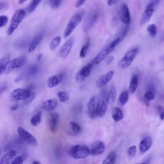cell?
<instances>
[{
    "instance_id": "cell-37",
    "label": "cell",
    "mask_w": 164,
    "mask_h": 164,
    "mask_svg": "<svg viewBox=\"0 0 164 164\" xmlns=\"http://www.w3.org/2000/svg\"><path fill=\"white\" fill-rule=\"evenodd\" d=\"M147 31L151 37L156 36L157 34L156 26L154 24H150L148 26Z\"/></svg>"
},
{
    "instance_id": "cell-31",
    "label": "cell",
    "mask_w": 164,
    "mask_h": 164,
    "mask_svg": "<svg viewBox=\"0 0 164 164\" xmlns=\"http://www.w3.org/2000/svg\"><path fill=\"white\" fill-rule=\"evenodd\" d=\"M116 158V153L111 152L103 161L102 164H114Z\"/></svg>"
},
{
    "instance_id": "cell-30",
    "label": "cell",
    "mask_w": 164,
    "mask_h": 164,
    "mask_svg": "<svg viewBox=\"0 0 164 164\" xmlns=\"http://www.w3.org/2000/svg\"><path fill=\"white\" fill-rule=\"evenodd\" d=\"M72 130L71 134L73 135H77L80 133L81 131L80 127L74 121H71L70 123Z\"/></svg>"
},
{
    "instance_id": "cell-40",
    "label": "cell",
    "mask_w": 164,
    "mask_h": 164,
    "mask_svg": "<svg viewBox=\"0 0 164 164\" xmlns=\"http://www.w3.org/2000/svg\"><path fill=\"white\" fill-rule=\"evenodd\" d=\"M62 2L59 0H51L49 1V4L51 7L53 9H56L60 6Z\"/></svg>"
},
{
    "instance_id": "cell-39",
    "label": "cell",
    "mask_w": 164,
    "mask_h": 164,
    "mask_svg": "<svg viewBox=\"0 0 164 164\" xmlns=\"http://www.w3.org/2000/svg\"><path fill=\"white\" fill-rule=\"evenodd\" d=\"M57 96L61 102H65L69 100L67 94L65 92H60L58 93Z\"/></svg>"
},
{
    "instance_id": "cell-22",
    "label": "cell",
    "mask_w": 164,
    "mask_h": 164,
    "mask_svg": "<svg viewBox=\"0 0 164 164\" xmlns=\"http://www.w3.org/2000/svg\"><path fill=\"white\" fill-rule=\"evenodd\" d=\"M17 154V152L15 150L9 151L2 156L0 161V164H10Z\"/></svg>"
},
{
    "instance_id": "cell-18",
    "label": "cell",
    "mask_w": 164,
    "mask_h": 164,
    "mask_svg": "<svg viewBox=\"0 0 164 164\" xmlns=\"http://www.w3.org/2000/svg\"><path fill=\"white\" fill-rule=\"evenodd\" d=\"M87 114L88 117L91 119H94L96 117V98L95 97H92L88 101L87 105Z\"/></svg>"
},
{
    "instance_id": "cell-7",
    "label": "cell",
    "mask_w": 164,
    "mask_h": 164,
    "mask_svg": "<svg viewBox=\"0 0 164 164\" xmlns=\"http://www.w3.org/2000/svg\"><path fill=\"white\" fill-rule=\"evenodd\" d=\"M18 132L21 140L33 147L37 146L38 142L35 137L22 127H18Z\"/></svg>"
},
{
    "instance_id": "cell-15",
    "label": "cell",
    "mask_w": 164,
    "mask_h": 164,
    "mask_svg": "<svg viewBox=\"0 0 164 164\" xmlns=\"http://www.w3.org/2000/svg\"><path fill=\"white\" fill-rule=\"evenodd\" d=\"M105 149V146L103 142L99 140L95 141L90 150V154L94 156L101 154Z\"/></svg>"
},
{
    "instance_id": "cell-12",
    "label": "cell",
    "mask_w": 164,
    "mask_h": 164,
    "mask_svg": "<svg viewBox=\"0 0 164 164\" xmlns=\"http://www.w3.org/2000/svg\"><path fill=\"white\" fill-rule=\"evenodd\" d=\"M73 40L70 39L66 42L61 47L58 55L63 59H65L68 57L72 49Z\"/></svg>"
},
{
    "instance_id": "cell-1",
    "label": "cell",
    "mask_w": 164,
    "mask_h": 164,
    "mask_svg": "<svg viewBox=\"0 0 164 164\" xmlns=\"http://www.w3.org/2000/svg\"><path fill=\"white\" fill-rule=\"evenodd\" d=\"M85 13V10L82 9L74 14L69 22L65 30L63 36L66 38L69 36L74 29L80 23Z\"/></svg>"
},
{
    "instance_id": "cell-48",
    "label": "cell",
    "mask_w": 164,
    "mask_h": 164,
    "mask_svg": "<svg viewBox=\"0 0 164 164\" xmlns=\"http://www.w3.org/2000/svg\"><path fill=\"white\" fill-rule=\"evenodd\" d=\"M85 2V1H81V0L78 1L76 3V7L77 8L80 7Z\"/></svg>"
},
{
    "instance_id": "cell-19",
    "label": "cell",
    "mask_w": 164,
    "mask_h": 164,
    "mask_svg": "<svg viewBox=\"0 0 164 164\" xmlns=\"http://www.w3.org/2000/svg\"><path fill=\"white\" fill-rule=\"evenodd\" d=\"M39 71V68L37 66L35 65H31L28 68L25 74L24 75L19 76L16 79L15 81H19L26 76H35L38 73Z\"/></svg>"
},
{
    "instance_id": "cell-52",
    "label": "cell",
    "mask_w": 164,
    "mask_h": 164,
    "mask_svg": "<svg viewBox=\"0 0 164 164\" xmlns=\"http://www.w3.org/2000/svg\"><path fill=\"white\" fill-rule=\"evenodd\" d=\"M42 57V54H40L38 55L37 57V59L38 61H40Z\"/></svg>"
},
{
    "instance_id": "cell-25",
    "label": "cell",
    "mask_w": 164,
    "mask_h": 164,
    "mask_svg": "<svg viewBox=\"0 0 164 164\" xmlns=\"http://www.w3.org/2000/svg\"><path fill=\"white\" fill-rule=\"evenodd\" d=\"M112 117L115 122H118L122 120L123 117L122 111L118 108H115L113 111Z\"/></svg>"
},
{
    "instance_id": "cell-8",
    "label": "cell",
    "mask_w": 164,
    "mask_h": 164,
    "mask_svg": "<svg viewBox=\"0 0 164 164\" xmlns=\"http://www.w3.org/2000/svg\"><path fill=\"white\" fill-rule=\"evenodd\" d=\"M108 95L103 92L100 96L96 107V114L98 117H103L106 112L107 108Z\"/></svg>"
},
{
    "instance_id": "cell-6",
    "label": "cell",
    "mask_w": 164,
    "mask_h": 164,
    "mask_svg": "<svg viewBox=\"0 0 164 164\" xmlns=\"http://www.w3.org/2000/svg\"><path fill=\"white\" fill-rule=\"evenodd\" d=\"M138 51V49L135 48L126 53L124 57L119 62V67L124 69L130 66L136 57Z\"/></svg>"
},
{
    "instance_id": "cell-38",
    "label": "cell",
    "mask_w": 164,
    "mask_h": 164,
    "mask_svg": "<svg viewBox=\"0 0 164 164\" xmlns=\"http://www.w3.org/2000/svg\"><path fill=\"white\" fill-rule=\"evenodd\" d=\"M26 159L25 155L16 157L10 164H22Z\"/></svg>"
},
{
    "instance_id": "cell-41",
    "label": "cell",
    "mask_w": 164,
    "mask_h": 164,
    "mask_svg": "<svg viewBox=\"0 0 164 164\" xmlns=\"http://www.w3.org/2000/svg\"><path fill=\"white\" fill-rule=\"evenodd\" d=\"M136 150L137 148L135 146L133 145L130 147L127 151L128 155L130 157L134 156L136 154Z\"/></svg>"
},
{
    "instance_id": "cell-33",
    "label": "cell",
    "mask_w": 164,
    "mask_h": 164,
    "mask_svg": "<svg viewBox=\"0 0 164 164\" xmlns=\"http://www.w3.org/2000/svg\"><path fill=\"white\" fill-rule=\"evenodd\" d=\"M61 37L57 36L53 39L50 44V48L52 50H53L59 45L61 41Z\"/></svg>"
},
{
    "instance_id": "cell-51",
    "label": "cell",
    "mask_w": 164,
    "mask_h": 164,
    "mask_svg": "<svg viewBox=\"0 0 164 164\" xmlns=\"http://www.w3.org/2000/svg\"><path fill=\"white\" fill-rule=\"evenodd\" d=\"M19 107V105L18 104H17L16 105H14V106H13L11 108V109L12 111H15V110H16L18 109Z\"/></svg>"
},
{
    "instance_id": "cell-4",
    "label": "cell",
    "mask_w": 164,
    "mask_h": 164,
    "mask_svg": "<svg viewBox=\"0 0 164 164\" xmlns=\"http://www.w3.org/2000/svg\"><path fill=\"white\" fill-rule=\"evenodd\" d=\"M159 2V1L156 0L151 1L148 4L141 18V25L145 24L149 22L155 11Z\"/></svg>"
},
{
    "instance_id": "cell-29",
    "label": "cell",
    "mask_w": 164,
    "mask_h": 164,
    "mask_svg": "<svg viewBox=\"0 0 164 164\" xmlns=\"http://www.w3.org/2000/svg\"><path fill=\"white\" fill-rule=\"evenodd\" d=\"M129 98V92L127 91H125L121 93L118 98L119 104L123 106L128 102Z\"/></svg>"
},
{
    "instance_id": "cell-46",
    "label": "cell",
    "mask_w": 164,
    "mask_h": 164,
    "mask_svg": "<svg viewBox=\"0 0 164 164\" xmlns=\"http://www.w3.org/2000/svg\"><path fill=\"white\" fill-rule=\"evenodd\" d=\"M8 4L7 2H0V11H3L7 9L8 8Z\"/></svg>"
},
{
    "instance_id": "cell-24",
    "label": "cell",
    "mask_w": 164,
    "mask_h": 164,
    "mask_svg": "<svg viewBox=\"0 0 164 164\" xmlns=\"http://www.w3.org/2000/svg\"><path fill=\"white\" fill-rule=\"evenodd\" d=\"M57 105V102L54 99H50L43 102L41 105L42 108L46 111H50L55 109Z\"/></svg>"
},
{
    "instance_id": "cell-45",
    "label": "cell",
    "mask_w": 164,
    "mask_h": 164,
    "mask_svg": "<svg viewBox=\"0 0 164 164\" xmlns=\"http://www.w3.org/2000/svg\"><path fill=\"white\" fill-rule=\"evenodd\" d=\"M158 111L160 114L162 120H164V108L162 106H159L157 108Z\"/></svg>"
},
{
    "instance_id": "cell-13",
    "label": "cell",
    "mask_w": 164,
    "mask_h": 164,
    "mask_svg": "<svg viewBox=\"0 0 164 164\" xmlns=\"http://www.w3.org/2000/svg\"><path fill=\"white\" fill-rule=\"evenodd\" d=\"M120 15L121 21L125 24H128L131 20L129 8L125 3L121 4L120 7Z\"/></svg>"
},
{
    "instance_id": "cell-49",
    "label": "cell",
    "mask_w": 164,
    "mask_h": 164,
    "mask_svg": "<svg viewBox=\"0 0 164 164\" xmlns=\"http://www.w3.org/2000/svg\"><path fill=\"white\" fill-rule=\"evenodd\" d=\"M118 2L117 1H108L107 3L109 6H111L117 3Z\"/></svg>"
},
{
    "instance_id": "cell-34",
    "label": "cell",
    "mask_w": 164,
    "mask_h": 164,
    "mask_svg": "<svg viewBox=\"0 0 164 164\" xmlns=\"http://www.w3.org/2000/svg\"><path fill=\"white\" fill-rule=\"evenodd\" d=\"M39 0H33L31 1L28 5L27 8L29 12L31 13L33 12L41 2Z\"/></svg>"
},
{
    "instance_id": "cell-35",
    "label": "cell",
    "mask_w": 164,
    "mask_h": 164,
    "mask_svg": "<svg viewBox=\"0 0 164 164\" xmlns=\"http://www.w3.org/2000/svg\"><path fill=\"white\" fill-rule=\"evenodd\" d=\"M90 40L88 39L85 44L82 47L80 53V56L82 58L85 57L90 46Z\"/></svg>"
},
{
    "instance_id": "cell-21",
    "label": "cell",
    "mask_w": 164,
    "mask_h": 164,
    "mask_svg": "<svg viewBox=\"0 0 164 164\" xmlns=\"http://www.w3.org/2000/svg\"><path fill=\"white\" fill-rule=\"evenodd\" d=\"M63 78V74L62 73H59L57 76H53L50 77L47 80V86L50 88L57 86L62 81Z\"/></svg>"
},
{
    "instance_id": "cell-53",
    "label": "cell",
    "mask_w": 164,
    "mask_h": 164,
    "mask_svg": "<svg viewBox=\"0 0 164 164\" xmlns=\"http://www.w3.org/2000/svg\"><path fill=\"white\" fill-rule=\"evenodd\" d=\"M26 1H25V0H19V1H18V2L20 4H22Z\"/></svg>"
},
{
    "instance_id": "cell-16",
    "label": "cell",
    "mask_w": 164,
    "mask_h": 164,
    "mask_svg": "<svg viewBox=\"0 0 164 164\" xmlns=\"http://www.w3.org/2000/svg\"><path fill=\"white\" fill-rule=\"evenodd\" d=\"M114 74L113 71H110L105 75L100 76L96 82L97 86L98 88H101L105 86L112 80Z\"/></svg>"
},
{
    "instance_id": "cell-50",
    "label": "cell",
    "mask_w": 164,
    "mask_h": 164,
    "mask_svg": "<svg viewBox=\"0 0 164 164\" xmlns=\"http://www.w3.org/2000/svg\"><path fill=\"white\" fill-rule=\"evenodd\" d=\"M7 86L5 85H4L3 86H2L0 88V92L1 93L6 91V90L7 89Z\"/></svg>"
},
{
    "instance_id": "cell-54",
    "label": "cell",
    "mask_w": 164,
    "mask_h": 164,
    "mask_svg": "<svg viewBox=\"0 0 164 164\" xmlns=\"http://www.w3.org/2000/svg\"><path fill=\"white\" fill-rule=\"evenodd\" d=\"M32 164H40V163L38 161H36L34 162H33Z\"/></svg>"
},
{
    "instance_id": "cell-44",
    "label": "cell",
    "mask_w": 164,
    "mask_h": 164,
    "mask_svg": "<svg viewBox=\"0 0 164 164\" xmlns=\"http://www.w3.org/2000/svg\"><path fill=\"white\" fill-rule=\"evenodd\" d=\"M36 96V94L35 93H32L31 94L30 96L25 100V104L26 105H28L33 101Z\"/></svg>"
},
{
    "instance_id": "cell-9",
    "label": "cell",
    "mask_w": 164,
    "mask_h": 164,
    "mask_svg": "<svg viewBox=\"0 0 164 164\" xmlns=\"http://www.w3.org/2000/svg\"><path fill=\"white\" fill-rule=\"evenodd\" d=\"M26 61L25 58L21 57L9 60L7 63L4 73H8L11 72L15 69L22 66Z\"/></svg>"
},
{
    "instance_id": "cell-32",
    "label": "cell",
    "mask_w": 164,
    "mask_h": 164,
    "mask_svg": "<svg viewBox=\"0 0 164 164\" xmlns=\"http://www.w3.org/2000/svg\"><path fill=\"white\" fill-rule=\"evenodd\" d=\"M41 120V113L39 112L35 114L31 120V123L32 125L34 126H37L39 125Z\"/></svg>"
},
{
    "instance_id": "cell-55",
    "label": "cell",
    "mask_w": 164,
    "mask_h": 164,
    "mask_svg": "<svg viewBox=\"0 0 164 164\" xmlns=\"http://www.w3.org/2000/svg\"><path fill=\"white\" fill-rule=\"evenodd\" d=\"M141 164H147V163H142Z\"/></svg>"
},
{
    "instance_id": "cell-42",
    "label": "cell",
    "mask_w": 164,
    "mask_h": 164,
    "mask_svg": "<svg viewBox=\"0 0 164 164\" xmlns=\"http://www.w3.org/2000/svg\"><path fill=\"white\" fill-rule=\"evenodd\" d=\"M8 20V18L6 15L0 16V27H2L6 24Z\"/></svg>"
},
{
    "instance_id": "cell-36",
    "label": "cell",
    "mask_w": 164,
    "mask_h": 164,
    "mask_svg": "<svg viewBox=\"0 0 164 164\" xmlns=\"http://www.w3.org/2000/svg\"><path fill=\"white\" fill-rule=\"evenodd\" d=\"M10 60L8 57H5L2 58L0 60V67H1V75L4 73L5 69L7 65V63Z\"/></svg>"
},
{
    "instance_id": "cell-14",
    "label": "cell",
    "mask_w": 164,
    "mask_h": 164,
    "mask_svg": "<svg viewBox=\"0 0 164 164\" xmlns=\"http://www.w3.org/2000/svg\"><path fill=\"white\" fill-rule=\"evenodd\" d=\"M114 50V48H112L108 45L99 52L93 60L92 63L93 64L95 65L99 64L100 62L105 59L110 53Z\"/></svg>"
},
{
    "instance_id": "cell-5",
    "label": "cell",
    "mask_w": 164,
    "mask_h": 164,
    "mask_svg": "<svg viewBox=\"0 0 164 164\" xmlns=\"http://www.w3.org/2000/svg\"><path fill=\"white\" fill-rule=\"evenodd\" d=\"M32 87H30L25 88H18L14 90L10 95L12 101H16L19 100L27 99L30 96L32 92Z\"/></svg>"
},
{
    "instance_id": "cell-17",
    "label": "cell",
    "mask_w": 164,
    "mask_h": 164,
    "mask_svg": "<svg viewBox=\"0 0 164 164\" xmlns=\"http://www.w3.org/2000/svg\"><path fill=\"white\" fill-rule=\"evenodd\" d=\"M59 119V114L57 113H52L49 116L47 123L52 133H55L57 130Z\"/></svg>"
},
{
    "instance_id": "cell-2",
    "label": "cell",
    "mask_w": 164,
    "mask_h": 164,
    "mask_svg": "<svg viewBox=\"0 0 164 164\" xmlns=\"http://www.w3.org/2000/svg\"><path fill=\"white\" fill-rule=\"evenodd\" d=\"M90 154V151L87 146L83 145H77L72 146L69 151V156L75 159H84Z\"/></svg>"
},
{
    "instance_id": "cell-28",
    "label": "cell",
    "mask_w": 164,
    "mask_h": 164,
    "mask_svg": "<svg viewBox=\"0 0 164 164\" xmlns=\"http://www.w3.org/2000/svg\"><path fill=\"white\" fill-rule=\"evenodd\" d=\"M116 97V89L114 86L111 87L110 91L108 95V103H114L115 102Z\"/></svg>"
},
{
    "instance_id": "cell-3",
    "label": "cell",
    "mask_w": 164,
    "mask_h": 164,
    "mask_svg": "<svg viewBox=\"0 0 164 164\" xmlns=\"http://www.w3.org/2000/svg\"><path fill=\"white\" fill-rule=\"evenodd\" d=\"M26 13L22 9L18 10L12 17L7 30V34L10 36L12 34L19 24L22 22L25 16Z\"/></svg>"
},
{
    "instance_id": "cell-20",
    "label": "cell",
    "mask_w": 164,
    "mask_h": 164,
    "mask_svg": "<svg viewBox=\"0 0 164 164\" xmlns=\"http://www.w3.org/2000/svg\"><path fill=\"white\" fill-rule=\"evenodd\" d=\"M152 140L151 137L149 136L144 137L140 142L139 145V149L141 153L146 152L151 146Z\"/></svg>"
},
{
    "instance_id": "cell-23",
    "label": "cell",
    "mask_w": 164,
    "mask_h": 164,
    "mask_svg": "<svg viewBox=\"0 0 164 164\" xmlns=\"http://www.w3.org/2000/svg\"><path fill=\"white\" fill-rule=\"evenodd\" d=\"M43 34H40L36 35L31 42L30 45L28 52L31 53L34 51L40 43L43 37Z\"/></svg>"
},
{
    "instance_id": "cell-43",
    "label": "cell",
    "mask_w": 164,
    "mask_h": 164,
    "mask_svg": "<svg viewBox=\"0 0 164 164\" xmlns=\"http://www.w3.org/2000/svg\"><path fill=\"white\" fill-rule=\"evenodd\" d=\"M144 98L148 101H150L154 99V95L151 92H148L144 95Z\"/></svg>"
},
{
    "instance_id": "cell-11",
    "label": "cell",
    "mask_w": 164,
    "mask_h": 164,
    "mask_svg": "<svg viewBox=\"0 0 164 164\" xmlns=\"http://www.w3.org/2000/svg\"><path fill=\"white\" fill-rule=\"evenodd\" d=\"M99 16V13L97 11L94 10L88 16L83 25V29L86 32L92 27L96 23Z\"/></svg>"
},
{
    "instance_id": "cell-10",
    "label": "cell",
    "mask_w": 164,
    "mask_h": 164,
    "mask_svg": "<svg viewBox=\"0 0 164 164\" xmlns=\"http://www.w3.org/2000/svg\"><path fill=\"white\" fill-rule=\"evenodd\" d=\"M93 65L92 63H88L76 73L75 78L76 82L79 83L82 82L86 77L90 75Z\"/></svg>"
},
{
    "instance_id": "cell-27",
    "label": "cell",
    "mask_w": 164,
    "mask_h": 164,
    "mask_svg": "<svg viewBox=\"0 0 164 164\" xmlns=\"http://www.w3.org/2000/svg\"><path fill=\"white\" fill-rule=\"evenodd\" d=\"M129 29V24H125L123 25L120 30L117 38L122 41L127 34Z\"/></svg>"
},
{
    "instance_id": "cell-26",
    "label": "cell",
    "mask_w": 164,
    "mask_h": 164,
    "mask_svg": "<svg viewBox=\"0 0 164 164\" xmlns=\"http://www.w3.org/2000/svg\"><path fill=\"white\" fill-rule=\"evenodd\" d=\"M138 81V77L136 74H134L131 78L129 87L130 91L132 93H134L136 91Z\"/></svg>"
},
{
    "instance_id": "cell-47",
    "label": "cell",
    "mask_w": 164,
    "mask_h": 164,
    "mask_svg": "<svg viewBox=\"0 0 164 164\" xmlns=\"http://www.w3.org/2000/svg\"><path fill=\"white\" fill-rule=\"evenodd\" d=\"M114 59L113 56H110L107 58L106 60V63L107 65H109L112 62Z\"/></svg>"
}]
</instances>
